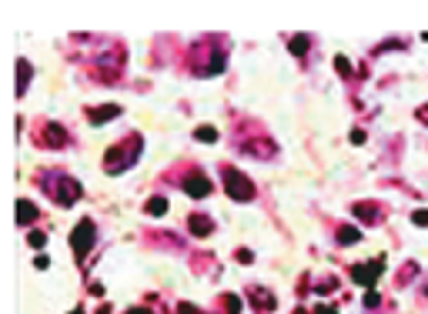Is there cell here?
<instances>
[{
  "instance_id": "obj_6",
  "label": "cell",
  "mask_w": 428,
  "mask_h": 314,
  "mask_svg": "<svg viewBox=\"0 0 428 314\" xmlns=\"http://www.w3.org/2000/svg\"><path fill=\"white\" fill-rule=\"evenodd\" d=\"M308 44H311V37H308V33H298V37H291V44H288V50L301 57V54L308 50Z\"/></svg>"
},
{
  "instance_id": "obj_2",
  "label": "cell",
  "mask_w": 428,
  "mask_h": 314,
  "mask_svg": "<svg viewBox=\"0 0 428 314\" xmlns=\"http://www.w3.org/2000/svg\"><path fill=\"white\" fill-rule=\"evenodd\" d=\"M70 244H74V254L77 257H87V251L94 248V221H81L77 228H74V234H70Z\"/></svg>"
},
{
  "instance_id": "obj_17",
  "label": "cell",
  "mask_w": 428,
  "mask_h": 314,
  "mask_svg": "<svg viewBox=\"0 0 428 314\" xmlns=\"http://www.w3.org/2000/svg\"><path fill=\"white\" fill-rule=\"evenodd\" d=\"M365 304H368V308H378V294H375V291L365 294Z\"/></svg>"
},
{
  "instance_id": "obj_11",
  "label": "cell",
  "mask_w": 428,
  "mask_h": 314,
  "mask_svg": "<svg viewBox=\"0 0 428 314\" xmlns=\"http://www.w3.org/2000/svg\"><path fill=\"white\" fill-rule=\"evenodd\" d=\"M194 137H198L201 144H214V141H218V127H198Z\"/></svg>"
},
{
  "instance_id": "obj_15",
  "label": "cell",
  "mask_w": 428,
  "mask_h": 314,
  "mask_svg": "<svg viewBox=\"0 0 428 314\" xmlns=\"http://www.w3.org/2000/svg\"><path fill=\"white\" fill-rule=\"evenodd\" d=\"M411 221H415L418 228H428V211H415V214H411Z\"/></svg>"
},
{
  "instance_id": "obj_20",
  "label": "cell",
  "mask_w": 428,
  "mask_h": 314,
  "mask_svg": "<svg viewBox=\"0 0 428 314\" xmlns=\"http://www.w3.org/2000/svg\"><path fill=\"white\" fill-rule=\"evenodd\" d=\"M351 144H365V131H355V134H351Z\"/></svg>"
},
{
  "instance_id": "obj_13",
  "label": "cell",
  "mask_w": 428,
  "mask_h": 314,
  "mask_svg": "<svg viewBox=\"0 0 428 314\" xmlns=\"http://www.w3.org/2000/svg\"><path fill=\"white\" fill-rule=\"evenodd\" d=\"M224 304H228L231 314H241V301H238V294H228V297H224Z\"/></svg>"
},
{
  "instance_id": "obj_12",
  "label": "cell",
  "mask_w": 428,
  "mask_h": 314,
  "mask_svg": "<svg viewBox=\"0 0 428 314\" xmlns=\"http://www.w3.org/2000/svg\"><path fill=\"white\" fill-rule=\"evenodd\" d=\"M27 81H30V64H27V60H20V94H24Z\"/></svg>"
},
{
  "instance_id": "obj_5",
  "label": "cell",
  "mask_w": 428,
  "mask_h": 314,
  "mask_svg": "<svg viewBox=\"0 0 428 314\" xmlns=\"http://www.w3.org/2000/svg\"><path fill=\"white\" fill-rule=\"evenodd\" d=\"M188 228H191V234H198V237H207V234L214 231V221L204 217V214H194V217L188 221Z\"/></svg>"
},
{
  "instance_id": "obj_16",
  "label": "cell",
  "mask_w": 428,
  "mask_h": 314,
  "mask_svg": "<svg viewBox=\"0 0 428 314\" xmlns=\"http://www.w3.org/2000/svg\"><path fill=\"white\" fill-rule=\"evenodd\" d=\"M355 214H358V217H375V211H371L368 204H358V207H355Z\"/></svg>"
},
{
  "instance_id": "obj_9",
  "label": "cell",
  "mask_w": 428,
  "mask_h": 314,
  "mask_svg": "<svg viewBox=\"0 0 428 314\" xmlns=\"http://www.w3.org/2000/svg\"><path fill=\"white\" fill-rule=\"evenodd\" d=\"M120 114V107H101V111H90V120L94 124H104V120H111V117Z\"/></svg>"
},
{
  "instance_id": "obj_3",
  "label": "cell",
  "mask_w": 428,
  "mask_h": 314,
  "mask_svg": "<svg viewBox=\"0 0 428 314\" xmlns=\"http://www.w3.org/2000/svg\"><path fill=\"white\" fill-rule=\"evenodd\" d=\"M385 271V261H368V264H358V267H351V281L361 287H371L375 281H378V274Z\"/></svg>"
},
{
  "instance_id": "obj_10",
  "label": "cell",
  "mask_w": 428,
  "mask_h": 314,
  "mask_svg": "<svg viewBox=\"0 0 428 314\" xmlns=\"http://www.w3.org/2000/svg\"><path fill=\"white\" fill-rule=\"evenodd\" d=\"M147 214H151V217L168 214V200H164V198H151V200H147Z\"/></svg>"
},
{
  "instance_id": "obj_22",
  "label": "cell",
  "mask_w": 428,
  "mask_h": 314,
  "mask_svg": "<svg viewBox=\"0 0 428 314\" xmlns=\"http://www.w3.org/2000/svg\"><path fill=\"white\" fill-rule=\"evenodd\" d=\"M314 314H335V308H318Z\"/></svg>"
},
{
  "instance_id": "obj_25",
  "label": "cell",
  "mask_w": 428,
  "mask_h": 314,
  "mask_svg": "<svg viewBox=\"0 0 428 314\" xmlns=\"http://www.w3.org/2000/svg\"><path fill=\"white\" fill-rule=\"evenodd\" d=\"M74 314H81V311H74Z\"/></svg>"
},
{
  "instance_id": "obj_7",
  "label": "cell",
  "mask_w": 428,
  "mask_h": 314,
  "mask_svg": "<svg viewBox=\"0 0 428 314\" xmlns=\"http://www.w3.org/2000/svg\"><path fill=\"white\" fill-rule=\"evenodd\" d=\"M17 207H20V211H17V221H20V224H30V221L37 217V207H34L30 200H20Z\"/></svg>"
},
{
  "instance_id": "obj_8",
  "label": "cell",
  "mask_w": 428,
  "mask_h": 314,
  "mask_svg": "<svg viewBox=\"0 0 428 314\" xmlns=\"http://www.w3.org/2000/svg\"><path fill=\"white\" fill-rule=\"evenodd\" d=\"M361 241V231L358 228H342L338 231V244H358Z\"/></svg>"
},
{
  "instance_id": "obj_23",
  "label": "cell",
  "mask_w": 428,
  "mask_h": 314,
  "mask_svg": "<svg viewBox=\"0 0 428 314\" xmlns=\"http://www.w3.org/2000/svg\"><path fill=\"white\" fill-rule=\"evenodd\" d=\"M418 117H422V120H428V107H422V111H418Z\"/></svg>"
},
{
  "instance_id": "obj_24",
  "label": "cell",
  "mask_w": 428,
  "mask_h": 314,
  "mask_svg": "<svg viewBox=\"0 0 428 314\" xmlns=\"http://www.w3.org/2000/svg\"><path fill=\"white\" fill-rule=\"evenodd\" d=\"M131 314H151V311H147V308H134Z\"/></svg>"
},
{
  "instance_id": "obj_19",
  "label": "cell",
  "mask_w": 428,
  "mask_h": 314,
  "mask_svg": "<svg viewBox=\"0 0 428 314\" xmlns=\"http://www.w3.org/2000/svg\"><path fill=\"white\" fill-rule=\"evenodd\" d=\"M177 311H181V314H201L198 308H194V304H181V308H177Z\"/></svg>"
},
{
  "instance_id": "obj_21",
  "label": "cell",
  "mask_w": 428,
  "mask_h": 314,
  "mask_svg": "<svg viewBox=\"0 0 428 314\" xmlns=\"http://www.w3.org/2000/svg\"><path fill=\"white\" fill-rule=\"evenodd\" d=\"M238 261H241V264H251V251H238Z\"/></svg>"
},
{
  "instance_id": "obj_18",
  "label": "cell",
  "mask_w": 428,
  "mask_h": 314,
  "mask_svg": "<svg viewBox=\"0 0 428 314\" xmlns=\"http://www.w3.org/2000/svg\"><path fill=\"white\" fill-rule=\"evenodd\" d=\"M44 241H47L44 234H30V244H34V248H44Z\"/></svg>"
},
{
  "instance_id": "obj_1",
  "label": "cell",
  "mask_w": 428,
  "mask_h": 314,
  "mask_svg": "<svg viewBox=\"0 0 428 314\" xmlns=\"http://www.w3.org/2000/svg\"><path fill=\"white\" fill-rule=\"evenodd\" d=\"M224 187H228L231 200H251V198H255L251 181H248L244 174H238V171H224Z\"/></svg>"
},
{
  "instance_id": "obj_4",
  "label": "cell",
  "mask_w": 428,
  "mask_h": 314,
  "mask_svg": "<svg viewBox=\"0 0 428 314\" xmlns=\"http://www.w3.org/2000/svg\"><path fill=\"white\" fill-rule=\"evenodd\" d=\"M211 191H214V181H207L201 171L184 177V194H188V198H207Z\"/></svg>"
},
{
  "instance_id": "obj_14",
  "label": "cell",
  "mask_w": 428,
  "mask_h": 314,
  "mask_svg": "<svg viewBox=\"0 0 428 314\" xmlns=\"http://www.w3.org/2000/svg\"><path fill=\"white\" fill-rule=\"evenodd\" d=\"M335 67H338V70H342L344 77H348V74H351V64H348V57H344V54H338V57H335Z\"/></svg>"
}]
</instances>
